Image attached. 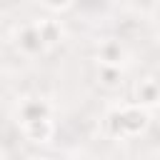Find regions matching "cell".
I'll return each mask as SVG.
<instances>
[{
  "label": "cell",
  "instance_id": "cell-1",
  "mask_svg": "<svg viewBox=\"0 0 160 160\" xmlns=\"http://www.w3.org/2000/svg\"><path fill=\"white\" fill-rule=\"evenodd\" d=\"M118 118H120V125H122V138L142 135L148 130V125H150V115L140 105H125V108H120Z\"/></svg>",
  "mask_w": 160,
  "mask_h": 160
},
{
  "label": "cell",
  "instance_id": "cell-2",
  "mask_svg": "<svg viewBox=\"0 0 160 160\" xmlns=\"http://www.w3.org/2000/svg\"><path fill=\"white\" fill-rule=\"evenodd\" d=\"M18 115H20V122H32V120H50L52 115V108L48 100L42 98H25L18 108Z\"/></svg>",
  "mask_w": 160,
  "mask_h": 160
},
{
  "label": "cell",
  "instance_id": "cell-3",
  "mask_svg": "<svg viewBox=\"0 0 160 160\" xmlns=\"http://www.w3.org/2000/svg\"><path fill=\"white\" fill-rule=\"evenodd\" d=\"M18 48H20V52L22 55H28V58H32V55H40L48 45L42 42V38H40V30H38V25L32 22V25H25V28H20V32H18Z\"/></svg>",
  "mask_w": 160,
  "mask_h": 160
},
{
  "label": "cell",
  "instance_id": "cell-4",
  "mask_svg": "<svg viewBox=\"0 0 160 160\" xmlns=\"http://www.w3.org/2000/svg\"><path fill=\"white\" fill-rule=\"evenodd\" d=\"M20 130H22L25 140H30V142H50L55 125H52V120H32V122H20Z\"/></svg>",
  "mask_w": 160,
  "mask_h": 160
},
{
  "label": "cell",
  "instance_id": "cell-5",
  "mask_svg": "<svg viewBox=\"0 0 160 160\" xmlns=\"http://www.w3.org/2000/svg\"><path fill=\"white\" fill-rule=\"evenodd\" d=\"M98 58H100V65L120 68V65H122V58H125V50H122L120 40H105V42H100V48H98Z\"/></svg>",
  "mask_w": 160,
  "mask_h": 160
},
{
  "label": "cell",
  "instance_id": "cell-6",
  "mask_svg": "<svg viewBox=\"0 0 160 160\" xmlns=\"http://www.w3.org/2000/svg\"><path fill=\"white\" fill-rule=\"evenodd\" d=\"M135 98H138V105H140V108L158 105V102H160V85H158L155 80H142V82L138 85Z\"/></svg>",
  "mask_w": 160,
  "mask_h": 160
},
{
  "label": "cell",
  "instance_id": "cell-7",
  "mask_svg": "<svg viewBox=\"0 0 160 160\" xmlns=\"http://www.w3.org/2000/svg\"><path fill=\"white\" fill-rule=\"evenodd\" d=\"M35 25H38L40 38H42L45 45H58V42L62 40V28H60L58 20H48V18H45V20H38Z\"/></svg>",
  "mask_w": 160,
  "mask_h": 160
},
{
  "label": "cell",
  "instance_id": "cell-8",
  "mask_svg": "<svg viewBox=\"0 0 160 160\" xmlns=\"http://www.w3.org/2000/svg\"><path fill=\"white\" fill-rule=\"evenodd\" d=\"M100 80L105 82V85H118L120 80H122V72H120V68H112V65H100Z\"/></svg>",
  "mask_w": 160,
  "mask_h": 160
},
{
  "label": "cell",
  "instance_id": "cell-9",
  "mask_svg": "<svg viewBox=\"0 0 160 160\" xmlns=\"http://www.w3.org/2000/svg\"><path fill=\"white\" fill-rule=\"evenodd\" d=\"M40 2H42L48 10H55V12H58V10H65L72 0H40Z\"/></svg>",
  "mask_w": 160,
  "mask_h": 160
},
{
  "label": "cell",
  "instance_id": "cell-10",
  "mask_svg": "<svg viewBox=\"0 0 160 160\" xmlns=\"http://www.w3.org/2000/svg\"><path fill=\"white\" fill-rule=\"evenodd\" d=\"M152 80H155V82H158V85H160V72H158V75H155V78H152Z\"/></svg>",
  "mask_w": 160,
  "mask_h": 160
},
{
  "label": "cell",
  "instance_id": "cell-11",
  "mask_svg": "<svg viewBox=\"0 0 160 160\" xmlns=\"http://www.w3.org/2000/svg\"><path fill=\"white\" fill-rule=\"evenodd\" d=\"M30 160H50V158H40V155H38V158H30Z\"/></svg>",
  "mask_w": 160,
  "mask_h": 160
}]
</instances>
